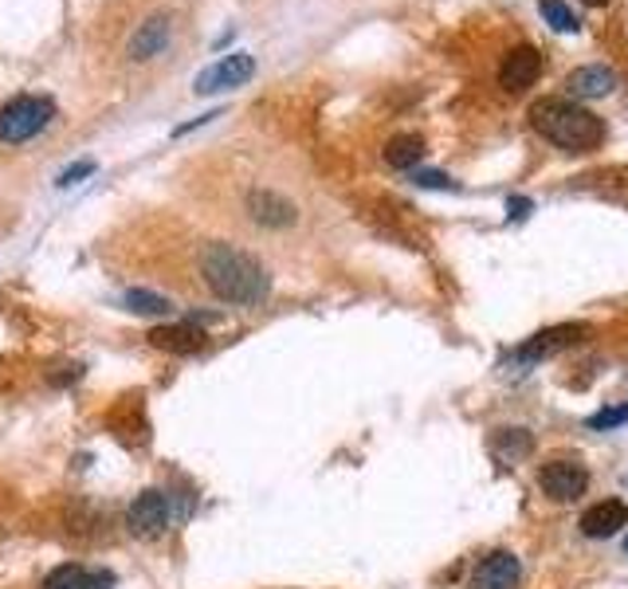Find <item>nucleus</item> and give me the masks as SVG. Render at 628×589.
Listing matches in <instances>:
<instances>
[{"label": "nucleus", "instance_id": "f257e3e1", "mask_svg": "<svg viewBox=\"0 0 628 589\" xmlns=\"http://www.w3.org/2000/svg\"><path fill=\"white\" fill-rule=\"evenodd\" d=\"M196 276L228 307H259L271 295L268 268L228 240H205L196 248Z\"/></svg>", "mask_w": 628, "mask_h": 589}, {"label": "nucleus", "instance_id": "f03ea898", "mask_svg": "<svg viewBox=\"0 0 628 589\" xmlns=\"http://www.w3.org/2000/svg\"><path fill=\"white\" fill-rule=\"evenodd\" d=\"M530 126L566 154H586L605 142V123L598 114L574 99H554V94H542L530 103Z\"/></svg>", "mask_w": 628, "mask_h": 589}, {"label": "nucleus", "instance_id": "7ed1b4c3", "mask_svg": "<svg viewBox=\"0 0 628 589\" xmlns=\"http://www.w3.org/2000/svg\"><path fill=\"white\" fill-rule=\"evenodd\" d=\"M177 52V12L174 9H145L134 16V24L126 28L123 43H118V60L130 72H154L165 60H174Z\"/></svg>", "mask_w": 628, "mask_h": 589}, {"label": "nucleus", "instance_id": "20e7f679", "mask_svg": "<svg viewBox=\"0 0 628 589\" xmlns=\"http://www.w3.org/2000/svg\"><path fill=\"white\" fill-rule=\"evenodd\" d=\"M240 217L252 228H259V232H287V228L299 225L303 208L295 196L283 193L279 185L252 181V185L240 189Z\"/></svg>", "mask_w": 628, "mask_h": 589}, {"label": "nucleus", "instance_id": "39448f33", "mask_svg": "<svg viewBox=\"0 0 628 589\" xmlns=\"http://www.w3.org/2000/svg\"><path fill=\"white\" fill-rule=\"evenodd\" d=\"M55 123V103L48 94H16L0 106V145H21Z\"/></svg>", "mask_w": 628, "mask_h": 589}, {"label": "nucleus", "instance_id": "423d86ee", "mask_svg": "<svg viewBox=\"0 0 628 589\" xmlns=\"http://www.w3.org/2000/svg\"><path fill=\"white\" fill-rule=\"evenodd\" d=\"M256 75V60L247 52H232L225 55V60L208 63L205 72L196 75L193 91L196 94H217V91H232V87H244L247 79Z\"/></svg>", "mask_w": 628, "mask_h": 589}, {"label": "nucleus", "instance_id": "0eeeda50", "mask_svg": "<svg viewBox=\"0 0 628 589\" xmlns=\"http://www.w3.org/2000/svg\"><path fill=\"white\" fill-rule=\"evenodd\" d=\"M538 487H542V496H550L554 503H574V499L586 496L589 472L581 464L557 460V464H547L538 472Z\"/></svg>", "mask_w": 628, "mask_h": 589}, {"label": "nucleus", "instance_id": "6e6552de", "mask_svg": "<svg viewBox=\"0 0 628 589\" xmlns=\"http://www.w3.org/2000/svg\"><path fill=\"white\" fill-rule=\"evenodd\" d=\"M126 523H130V530L142 538H157L165 535V527H169V496L165 491H157V487H145L142 496L130 503V515H126Z\"/></svg>", "mask_w": 628, "mask_h": 589}, {"label": "nucleus", "instance_id": "1a4fd4ad", "mask_svg": "<svg viewBox=\"0 0 628 589\" xmlns=\"http://www.w3.org/2000/svg\"><path fill=\"white\" fill-rule=\"evenodd\" d=\"M538 75H542V55L530 43H518L503 55L499 63V87L503 91H523V87H535Z\"/></svg>", "mask_w": 628, "mask_h": 589}, {"label": "nucleus", "instance_id": "9d476101", "mask_svg": "<svg viewBox=\"0 0 628 589\" xmlns=\"http://www.w3.org/2000/svg\"><path fill=\"white\" fill-rule=\"evenodd\" d=\"M577 338H586V326L581 322H562V326H547V331H538L535 338H526L523 346L515 350L518 362H542V358H550V354L566 350V346H574Z\"/></svg>", "mask_w": 628, "mask_h": 589}, {"label": "nucleus", "instance_id": "9b49d317", "mask_svg": "<svg viewBox=\"0 0 628 589\" xmlns=\"http://www.w3.org/2000/svg\"><path fill=\"white\" fill-rule=\"evenodd\" d=\"M523 581V562L511 550H491L472 574V589H518Z\"/></svg>", "mask_w": 628, "mask_h": 589}, {"label": "nucleus", "instance_id": "f8f14e48", "mask_svg": "<svg viewBox=\"0 0 628 589\" xmlns=\"http://www.w3.org/2000/svg\"><path fill=\"white\" fill-rule=\"evenodd\" d=\"M114 569H91L82 562H63L55 566L40 589H114Z\"/></svg>", "mask_w": 628, "mask_h": 589}, {"label": "nucleus", "instance_id": "ddd939ff", "mask_svg": "<svg viewBox=\"0 0 628 589\" xmlns=\"http://www.w3.org/2000/svg\"><path fill=\"white\" fill-rule=\"evenodd\" d=\"M628 523V507L620 499H601V503L586 507V515H581V535L586 538H613L620 527Z\"/></svg>", "mask_w": 628, "mask_h": 589}, {"label": "nucleus", "instance_id": "4468645a", "mask_svg": "<svg viewBox=\"0 0 628 589\" xmlns=\"http://www.w3.org/2000/svg\"><path fill=\"white\" fill-rule=\"evenodd\" d=\"M150 346H157V350L165 354H196L205 350V331H201L193 319L169 322V326H154V331H150Z\"/></svg>", "mask_w": 628, "mask_h": 589}, {"label": "nucleus", "instance_id": "2eb2a0df", "mask_svg": "<svg viewBox=\"0 0 628 589\" xmlns=\"http://www.w3.org/2000/svg\"><path fill=\"white\" fill-rule=\"evenodd\" d=\"M613 87H617V75L605 63H586V67H577L566 79V91L574 99H605Z\"/></svg>", "mask_w": 628, "mask_h": 589}, {"label": "nucleus", "instance_id": "dca6fc26", "mask_svg": "<svg viewBox=\"0 0 628 589\" xmlns=\"http://www.w3.org/2000/svg\"><path fill=\"white\" fill-rule=\"evenodd\" d=\"M424 157V138L421 135H397L385 142V162L393 169H412Z\"/></svg>", "mask_w": 628, "mask_h": 589}, {"label": "nucleus", "instance_id": "f3484780", "mask_svg": "<svg viewBox=\"0 0 628 589\" xmlns=\"http://www.w3.org/2000/svg\"><path fill=\"white\" fill-rule=\"evenodd\" d=\"M538 12H542V21H547L554 31H562V36H574V31L581 28L577 12L569 9L566 0H538Z\"/></svg>", "mask_w": 628, "mask_h": 589}, {"label": "nucleus", "instance_id": "a211bd4d", "mask_svg": "<svg viewBox=\"0 0 628 589\" xmlns=\"http://www.w3.org/2000/svg\"><path fill=\"white\" fill-rule=\"evenodd\" d=\"M123 303H126V310H134V315H174V303L145 287H130L123 295Z\"/></svg>", "mask_w": 628, "mask_h": 589}, {"label": "nucleus", "instance_id": "6ab92c4d", "mask_svg": "<svg viewBox=\"0 0 628 589\" xmlns=\"http://www.w3.org/2000/svg\"><path fill=\"white\" fill-rule=\"evenodd\" d=\"M628 421V405H620V409H601V413L589 417V428L593 433H605V428H617V424Z\"/></svg>", "mask_w": 628, "mask_h": 589}, {"label": "nucleus", "instance_id": "aec40b11", "mask_svg": "<svg viewBox=\"0 0 628 589\" xmlns=\"http://www.w3.org/2000/svg\"><path fill=\"white\" fill-rule=\"evenodd\" d=\"M412 185H421V189H448V193H452L456 181L448 174H440V169H416V174H412Z\"/></svg>", "mask_w": 628, "mask_h": 589}, {"label": "nucleus", "instance_id": "412c9836", "mask_svg": "<svg viewBox=\"0 0 628 589\" xmlns=\"http://www.w3.org/2000/svg\"><path fill=\"white\" fill-rule=\"evenodd\" d=\"M91 174H94V162H75V166H67L60 177H55V185L67 189V185H75V181H82V177H91Z\"/></svg>", "mask_w": 628, "mask_h": 589}, {"label": "nucleus", "instance_id": "4be33fe9", "mask_svg": "<svg viewBox=\"0 0 628 589\" xmlns=\"http://www.w3.org/2000/svg\"><path fill=\"white\" fill-rule=\"evenodd\" d=\"M511 220H518V217H526V213H530V201H518V196H511Z\"/></svg>", "mask_w": 628, "mask_h": 589}, {"label": "nucleus", "instance_id": "5701e85b", "mask_svg": "<svg viewBox=\"0 0 628 589\" xmlns=\"http://www.w3.org/2000/svg\"><path fill=\"white\" fill-rule=\"evenodd\" d=\"M589 9H601V4H608V0H586Z\"/></svg>", "mask_w": 628, "mask_h": 589}, {"label": "nucleus", "instance_id": "b1692460", "mask_svg": "<svg viewBox=\"0 0 628 589\" xmlns=\"http://www.w3.org/2000/svg\"><path fill=\"white\" fill-rule=\"evenodd\" d=\"M625 554H628V535H625Z\"/></svg>", "mask_w": 628, "mask_h": 589}]
</instances>
